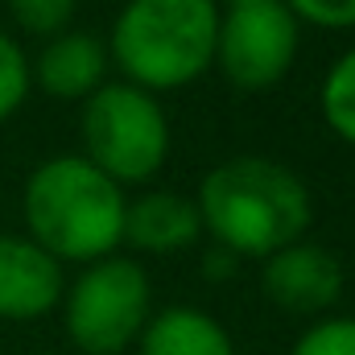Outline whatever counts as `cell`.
<instances>
[{
    "mask_svg": "<svg viewBox=\"0 0 355 355\" xmlns=\"http://www.w3.org/2000/svg\"><path fill=\"white\" fill-rule=\"evenodd\" d=\"M198 219L236 257H272L297 244L314 219L306 182L268 157H232L198 186Z\"/></svg>",
    "mask_w": 355,
    "mask_h": 355,
    "instance_id": "6da1fadb",
    "label": "cell"
},
{
    "mask_svg": "<svg viewBox=\"0 0 355 355\" xmlns=\"http://www.w3.org/2000/svg\"><path fill=\"white\" fill-rule=\"evenodd\" d=\"M124 186L99 174L87 157L67 153L42 162L25 182L29 240L62 261H103L124 240Z\"/></svg>",
    "mask_w": 355,
    "mask_h": 355,
    "instance_id": "7a4b0ae2",
    "label": "cell"
},
{
    "mask_svg": "<svg viewBox=\"0 0 355 355\" xmlns=\"http://www.w3.org/2000/svg\"><path fill=\"white\" fill-rule=\"evenodd\" d=\"M215 0H128L112 25V58L141 91L194 83L215 62Z\"/></svg>",
    "mask_w": 355,
    "mask_h": 355,
    "instance_id": "3957f363",
    "label": "cell"
},
{
    "mask_svg": "<svg viewBox=\"0 0 355 355\" xmlns=\"http://www.w3.org/2000/svg\"><path fill=\"white\" fill-rule=\"evenodd\" d=\"M87 162L116 186L145 182L170 153V120L149 91L132 83H103L83 103Z\"/></svg>",
    "mask_w": 355,
    "mask_h": 355,
    "instance_id": "277c9868",
    "label": "cell"
},
{
    "mask_svg": "<svg viewBox=\"0 0 355 355\" xmlns=\"http://www.w3.org/2000/svg\"><path fill=\"white\" fill-rule=\"evenodd\" d=\"M62 322L75 347L91 355H116L141 339L149 322V281L128 257H103L79 272L67 289Z\"/></svg>",
    "mask_w": 355,
    "mask_h": 355,
    "instance_id": "5b68a950",
    "label": "cell"
},
{
    "mask_svg": "<svg viewBox=\"0 0 355 355\" xmlns=\"http://www.w3.org/2000/svg\"><path fill=\"white\" fill-rule=\"evenodd\" d=\"M297 54V17L281 0H244L219 12L215 62L232 87L265 91L285 79Z\"/></svg>",
    "mask_w": 355,
    "mask_h": 355,
    "instance_id": "8992f818",
    "label": "cell"
},
{
    "mask_svg": "<svg viewBox=\"0 0 355 355\" xmlns=\"http://www.w3.org/2000/svg\"><path fill=\"white\" fill-rule=\"evenodd\" d=\"M261 285H265V297L272 306H281L289 314H318V310H331L339 302L343 265L322 244L297 240V244L265 257Z\"/></svg>",
    "mask_w": 355,
    "mask_h": 355,
    "instance_id": "52a82bcc",
    "label": "cell"
},
{
    "mask_svg": "<svg viewBox=\"0 0 355 355\" xmlns=\"http://www.w3.org/2000/svg\"><path fill=\"white\" fill-rule=\"evenodd\" d=\"M62 297V265L29 236L0 232V318L29 322L54 310Z\"/></svg>",
    "mask_w": 355,
    "mask_h": 355,
    "instance_id": "ba28073f",
    "label": "cell"
},
{
    "mask_svg": "<svg viewBox=\"0 0 355 355\" xmlns=\"http://www.w3.org/2000/svg\"><path fill=\"white\" fill-rule=\"evenodd\" d=\"M103 75H107V42L87 29H67L50 37L37 62L29 67V79H37L58 99H79V95L99 91Z\"/></svg>",
    "mask_w": 355,
    "mask_h": 355,
    "instance_id": "9c48e42d",
    "label": "cell"
},
{
    "mask_svg": "<svg viewBox=\"0 0 355 355\" xmlns=\"http://www.w3.org/2000/svg\"><path fill=\"white\" fill-rule=\"evenodd\" d=\"M198 236H202V219H198L194 198L186 194L153 190L124 207V240L141 252L166 257L178 248H190Z\"/></svg>",
    "mask_w": 355,
    "mask_h": 355,
    "instance_id": "30bf717a",
    "label": "cell"
},
{
    "mask_svg": "<svg viewBox=\"0 0 355 355\" xmlns=\"http://www.w3.org/2000/svg\"><path fill=\"white\" fill-rule=\"evenodd\" d=\"M141 355H236V347L227 331L198 306H170L145 322Z\"/></svg>",
    "mask_w": 355,
    "mask_h": 355,
    "instance_id": "8fae6325",
    "label": "cell"
},
{
    "mask_svg": "<svg viewBox=\"0 0 355 355\" xmlns=\"http://www.w3.org/2000/svg\"><path fill=\"white\" fill-rule=\"evenodd\" d=\"M322 116L347 145H355V46L331 62L322 79Z\"/></svg>",
    "mask_w": 355,
    "mask_h": 355,
    "instance_id": "7c38bea8",
    "label": "cell"
},
{
    "mask_svg": "<svg viewBox=\"0 0 355 355\" xmlns=\"http://www.w3.org/2000/svg\"><path fill=\"white\" fill-rule=\"evenodd\" d=\"M29 58L21 54V46L0 29V120H8L21 99L29 95Z\"/></svg>",
    "mask_w": 355,
    "mask_h": 355,
    "instance_id": "4fadbf2b",
    "label": "cell"
},
{
    "mask_svg": "<svg viewBox=\"0 0 355 355\" xmlns=\"http://www.w3.org/2000/svg\"><path fill=\"white\" fill-rule=\"evenodd\" d=\"M75 4H79V0H8L12 17H17L29 33H42V37L67 33V25H71V17H75Z\"/></svg>",
    "mask_w": 355,
    "mask_h": 355,
    "instance_id": "5bb4252c",
    "label": "cell"
},
{
    "mask_svg": "<svg viewBox=\"0 0 355 355\" xmlns=\"http://www.w3.org/2000/svg\"><path fill=\"white\" fill-rule=\"evenodd\" d=\"M289 355H355V318H322L314 322Z\"/></svg>",
    "mask_w": 355,
    "mask_h": 355,
    "instance_id": "9a60e30c",
    "label": "cell"
},
{
    "mask_svg": "<svg viewBox=\"0 0 355 355\" xmlns=\"http://www.w3.org/2000/svg\"><path fill=\"white\" fill-rule=\"evenodd\" d=\"M297 21L322 25V29H352L355 25V0H281Z\"/></svg>",
    "mask_w": 355,
    "mask_h": 355,
    "instance_id": "2e32d148",
    "label": "cell"
},
{
    "mask_svg": "<svg viewBox=\"0 0 355 355\" xmlns=\"http://www.w3.org/2000/svg\"><path fill=\"white\" fill-rule=\"evenodd\" d=\"M236 261H240L236 252H227L223 244H211V252L202 257V268H207V277H211V281H227V277L236 272Z\"/></svg>",
    "mask_w": 355,
    "mask_h": 355,
    "instance_id": "e0dca14e",
    "label": "cell"
},
{
    "mask_svg": "<svg viewBox=\"0 0 355 355\" xmlns=\"http://www.w3.org/2000/svg\"><path fill=\"white\" fill-rule=\"evenodd\" d=\"M223 4H227V8H232V4H244V0H223Z\"/></svg>",
    "mask_w": 355,
    "mask_h": 355,
    "instance_id": "ac0fdd59",
    "label": "cell"
}]
</instances>
